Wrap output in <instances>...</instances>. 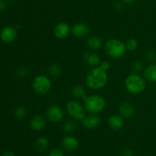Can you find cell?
<instances>
[{
	"label": "cell",
	"mask_w": 156,
	"mask_h": 156,
	"mask_svg": "<svg viewBox=\"0 0 156 156\" xmlns=\"http://www.w3.org/2000/svg\"><path fill=\"white\" fill-rule=\"evenodd\" d=\"M61 145H62L63 149L69 151H73L77 149V148L79 147V142L77 138H76L75 136H68L62 139V142H61Z\"/></svg>",
	"instance_id": "cell-10"
},
{
	"label": "cell",
	"mask_w": 156,
	"mask_h": 156,
	"mask_svg": "<svg viewBox=\"0 0 156 156\" xmlns=\"http://www.w3.org/2000/svg\"><path fill=\"white\" fill-rule=\"evenodd\" d=\"M72 94L76 99H84L86 97V91L83 87L79 85L74 86L72 89Z\"/></svg>",
	"instance_id": "cell-19"
},
{
	"label": "cell",
	"mask_w": 156,
	"mask_h": 156,
	"mask_svg": "<svg viewBox=\"0 0 156 156\" xmlns=\"http://www.w3.org/2000/svg\"><path fill=\"white\" fill-rule=\"evenodd\" d=\"M70 32V27L67 23L60 22L56 24L53 29V35L59 39H63L69 35Z\"/></svg>",
	"instance_id": "cell-11"
},
{
	"label": "cell",
	"mask_w": 156,
	"mask_h": 156,
	"mask_svg": "<svg viewBox=\"0 0 156 156\" xmlns=\"http://www.w3.org/2000/svg\"><path fill=\"white\" fill-rule=\"evenodd\" d=\"M49 147V141L46 137H40L35 142V148L37 151H44Z\"/></svg>",
	"instance_id": "cell-20"
},
{
	"label": "cell",
	"mask_w": 156,
	"mask_h": 156,
	"mask_svg": "<svg viewBox=\"0 0 156 156\" xmlns=\"http://www.w3.org/2000/svg\"><path fill=\"white\" fill-rule=\"evenodd\" d=\"M86 44L91 50H99L103 45V40L98 36H91L88 38Z\"/></svg>",
	"instance_id": "cell-18"
},
{
	"label": "cell",
	"mask_w": 156,
	"mask_h": 156,
	"mask_svg": "<svg viewBox=\"0 0 156 156\" xmlns=\"http://www.w3.org/2000/svg\"><path fill=\"white\" fill-rule=\"evenodd\" d=\"M82 125L87 129H94L99 126L101 124V119L94 115L85 116L82 120Z\"/></svg>",
	"instance_id": "cell-13"
},
{
	"label": "cell",
	"mask_w": 156,
	"mask_h": 156,
	"mask_svg": "<svg viewBox=\"0 0 156 156\" xmlns=\"http://www.w3.org/2000/svg\"><path fill=\"white\" fill-rule=\"evenodd\" d=\"M143 78L149 82H156V64H152L143 70Z\"/></svg>",
	"instance_id": "cell-17"
},
{
	"label": "cell",
	"mask_w": 156,
	"mask_h": 156,
	"mask_svg": "<svg viewBox=\"0 0 156 156\" xmlns=\"http://www.w3.org/2000/svg\"><path fill=\"white\" fill-rule=\"evenodd\" d=\"M48 73L50 76H53V77L58 76L59 75L61 74V73H62V67H61V66L58 64H52V65L49 67Z\"/></svg>",
	"instance_id": "cell-21"
},
{
	"label": "cell",
	"mask_w": 156,
	"mask_h": 156,
	"mask_svg": "<svg viewBox=\"0 0 156 156\" xmlns=\"http://www.w3.org/2000/svg\"><path fill=\"white\" fill-rule=\"evenodd\" d=\"M6 9V3L4 0H0V12H2Z\"/></svg>",
	"instance_id": "cell-31"
},
{
	"label": "cell",
	"mask_w": 156,
	"mask_h": 156,
	"mask_svg": "<svg viewBox=\"0 0 156 156\" xmlns=\"http://www.w3.org/2000/svg\"><path fill=\"white\" fill-rule=\"evenodd\" d=\"M26 74H27V70L25 68H24V67H19L16 72L17 76H18L19 78L24 77L26 76Z\"/></svg>",
	"instance_id": "cell-27"
},
{
	"label": "cell",
	"mask_w": 156,
	"mask_h": 156,
	"mask_svg": "<svg viewBox=\"0 0 156 156\" xmlns=\"http://www.w3.org/2000/svg\"><path fill=\"white\" fill-rule=\"evenodd\" d=\"M85 107L91 114H98L103 111L106 106V101L99 95H91L85 98Z\"/></svg>",
	"instance_id": "cell-4"
},
{
	"label": "cell",
	"mask_w": 156,
	"mask_h": 156,
	"mask_svg": "<svg viewBox=\"0 0 156 156\" xmlns=\"http://www.w3.org/2000/svg\"><path fill=\"white\" fill-rule=\"evenodd\" d=\"M123 3H126V4H131V3H133L136 0H120Z\"/></svg>",
	"instance_id": "cell-33"
},
{
	"label": "cell",
	"mask_w": 156,
	"mask_h": 156,
	"mask_svg": "<svg viewBox=\"0 0 156 156\" xmlns=\"http://www.w3.org/2000/svg\"><path fill=\"white\" fill-rule=\"evenodd\" d=\"M2 156H16V155H15L13 152H12V151H5V152L2 154Z\"/></svg>",
	"instance_id": "cell-32"
},
{
	"label": "cell",
	"mask_w": 156,
	"mask_h": 156,
	"mask_svg": "<svg viewBox=\"0 0 156 156\" xmlns=\"http://www.w3.org/2000/svg\"><path fill=\"white\" fill-rule=\"evenodd\" d=\"M34 91L39 95H46L51 89V81L46 75H38L35 76L32 82Z\"/></svg>",
	"instance_id": "cell-5"
},
{
	"label": "cell",
	"mask_w": 156,
	"mask_h": 156,
	"mask_svg": "<svg viewBox=\"0 0 156 156\" xmlns=\"http://www.w3.org/2000/svg\"><path fill=\"white\" fill-rule=\"evenodd\" d=\"M105 48L108 56L114 59H119L122 58L126 50L125 43L116 38L108 40L105 44Z\"/></svg>",
	"instance_id": "cell-3"
},
{
	"label": "cell",
	"mask_w": 156,
	"mask_h": 156,
	"mask_svg": "<svg viewBox=\"0 0 156 156\" xmlns=\"http://www.w3.org/2000/svg\"><path fill=\"white\" fill-rule=\"evenodd\" d=\"M146 57H147V59L149 60V61H154L156 60V52L153 50H150L148 51L147 54H146Z\"/></svg>",
	"instance_id": "cell-28"
},
{
	"label": "cell",
	"mask_w": 156,
	"mask_h": 156,
	"mask_svg": "<svg viewBox=\"0 0 156 156\" xmlns=\"http://www.w3.org/2000/svg\"><path fill=\"white\" fill-rule=\"evenodd\" d=\"M48 156H65V151L59 148H55L50 150Z\"/></svg>",
	"instance_id": "cell-26"
},
{
	"label": "cell",
	"mask_w": 156,
	"mask_h": 156,
	"mask_svg": "<svg viewBox=\"0 0 156 156\" xmlns=\"http://www.w3.org/2000/svg\"><path fill=\"white\" fill-rule=\"evenodd\" d=\"M72 34L75 38H84L89 33L90 28L85 23H76L73 26L71 29Z\"/></svg>",
	"instance_id": "cell-9"
},
{
	"label": "cell",
	"mask_w": 156,
	"mask_h": 156,
	"mask_svg": "<svg viewBox=\"0 0 156 156\" xmlns=\"http://www.w3.org/2000/svg\"><path fill=\"white\" fill-rule=\"evenodd\" d=\"M123 156H133V152L130 148H125L123 151Z\"/></svg>",
	"instance_id": "cell-30"
},
{
	"label": "cell",
	"mask_w": 156,
	"mask_h": 156,
	"mask_svg": "<svg viewBox=\"0 0 156 156\" xmlns=\"http://www.w3.org/2000/svg\"><path fill=\"white\" fill-rule=\"evenodd\" d=\"M18 32L15 27L6 26L0 32V39L4 43L12 42L17 38Z\"/></svg>",
	"instance_id": "cell-8"
},
{
	"label": "cell",
	"mask_w": 156,
	"mask_h": 156,
	"mask_svg": "<svg viewBox=\"0 0 156 156\" xmlns=\"http://www.w3.org/2000/svg\"><path fill=\"white\" fill-rule=\"evenodd\" d=\"M47 116L50 122L57 123L62 120L64 117V113L62 109L57 106H51L47 109Z\"/></svg>",
	"instance_id": "cell-7"
},
{
	"label": "cell",
	"mask_w": 156,
	"mask_h": 156,
	"mask_svg": "<svg viewBox=\"0 0 156 156\" xmlns=\"http://www.w3.org/2000/svg\"><path fill=\"white\" fill-rule=\"evenodd\" d=\"M124 85L128 92L130 93L140 94L146 89V80L138 73H131L125 79Z\"/></svg>",
	"instance_id": "cell-2"
},
{
	"label": "cell",
	"mask_w": 156,
	"mask_h": 156,
	"mask_svg": "<svg viewBox=\"0 0 156 156\" xmlns=\"http://www.w3.org/2000/svg\"><path fill=\"white\" fill-rule=\"evenodd\" d=\"M76 122L73 120H67L62 125V128H63L64 132H71L76 129Z\"/></svg>",
	"instance_id": "cell-23"
},
{
	"label": "cell",
	"mask_w": 156,
	"mask_h": 156,
	"mask_svg": "<svg viewBox=\"0 0 156 156\" xmlns=\"http://www.w3.org/2000/svg\"><path fill=\"white\" fill-rule=\"evenodd\" d=\"M108 75L107 70H105L99 66L93 67L85 78V84L88 88L92 90L101 89L107 84Z\"/></svg>",
	"instance_id": "cell-1"
},
{
	"label": "cell",
	"mask_w": 156,
	"mask_h": 156,
	"mask_svg": "<svg viewBox=\"0 0 156 156\" xmlns=\"http://www.w3.org/2000/svg\"><path fill=\"white\" fill-rule=\"evenodd\" d=\"M47 125V120L44 116L41 115H36L34 116L30 122V126L34 131H41L44 129Z\"/></svg>",
	"instance_id": "cell-14"
},
{
	"label": "cell",
	"mask_w": 156,
	"mask_h": 156,
	"mask_svg": "<svg viewBox=\"0 0 156 156\" xmlns=\"http://www.w3.org/2000/svg\"><path fill=\"white\" fill-rule=\"evenodd\" d=\"M143 64L141 61H136L132 64V70L134 73H138L143 70Z\"/></svg>",
	"instance_id": "cell-25"
},
{
	"label": "cell",
	"mask_w": 156,
	"mask_h": 156,
	"mask_svg": "<svg viewBox=\"0 0 156 156\" xmlns=\"http://www.w3.org/2000/svg\"><path fill=\"white\" fill-rule=\"evenodd\" d=\"M108 125L114 131L120 130L123 127V120L120 115L114 114L108 119Z\"/></svg>",
	"instance_id": "cell-16"
},
{
	"label": "cell",
	"mask_w": 156,
	"mask_h": 156,
	"mask_svg": "<svg viewBox=\"0 0 156 156\" xmlns=\"http://www.w3.org/2000/svg\"><path fill=\"white\" fill-rule=\"evenodd\" d=\"M99 67H101L102 69H104L105 70H107L108 71V69L110 68V63L108 61H105L103 62H101V64H99Z\"/></svg>",
	"instance_id": "cell-29"
},
{
	"label": "cell",
	"mask_w": 156,
	"mask_h": 156,
	"mask_svg": "<svg viewBox=\"0 0 156 156\" xmlns=\"http://www.w3.org/2000/svg\"><path fill=\"white\" fill-rule=\"evenodd\" d=\"M73 156H76V155H73Z\"/></svg>",
	"instance_id": "cell-34"
},
{
	"label": "cell",
	"mask_w": 156,
	"mask_h": 156,
	"mask_svg": "<svg viewBox=\"0 0 156 156\" xmlns=\"http://www.w3.org/2000/svg\"><path fill=\"white\" fill-rule=\"evenodd\" d=\"M66 111L74 120L82 121L85 117V109L77 101L71 100L67 102Z\"/></svg>",
	"instance_id": "cell-6"
},
{
	"label": "cell",
	"mask_w": 156,
	"mask_h": 156,
	"mask_svg": "<svg viewBox=\"0 0 156 156\" xmlns=\"http://www.w3.org/2000/svg\"><path fill=\"white\" fill-rule=\"evenodd\" d=\"M84 61L85 64L90 67H95L101 64L100 58L95 52L88 51L84 55Z\"/></svg>",
	"instance_id": "cell-15"
},
{
	"label": "cell",
	"mask_w": 156,
	"mask_h": 156,
	"mask_svg": "<svg viewBox=\"0 0 156 156\" xmlns=\"http://www.w3.org/2000/svg\"><path fill=\"white\" fill-rule=\"evenodd\" d=\"M138 41L136 39H134V38H129L125 43L126 50H129V51H133V50H136L137 47H138Z\"/></svg>",
	"instance_id": "cell-22"
},
{
	"label": "cell",
	"mask_w": 156,
	"mask_h": 156,
	"mask_svg": "<svg viewBox=\"0 0 156 156\" xmlns=\"http://www.w3.org/2000/svg\"><path fill=\"white\" fill-rule=\"evenodd\" d=\"M27 114V111L26 109L24 106H18L14 111V116L17 118V119H22Z\"/></svg>",
	"instance_id": "cell-24"
},
{
	"label": "cell",
	"mask_w": 156,
	"mask_h": 156,
	"mask_svg": "<svg viewBox=\"0 0 156 156\" xmlns=\"http://www.w3.org/2000/svg\"><path fill=\"white\" fill-rule=\"evenodd\" d=\"M135 109L133 105L128 101H123L119 105V113L122 117L130 118L133 116Z\"/></svg>",
	"instance_id": "cell-12"
}]
</instances>
